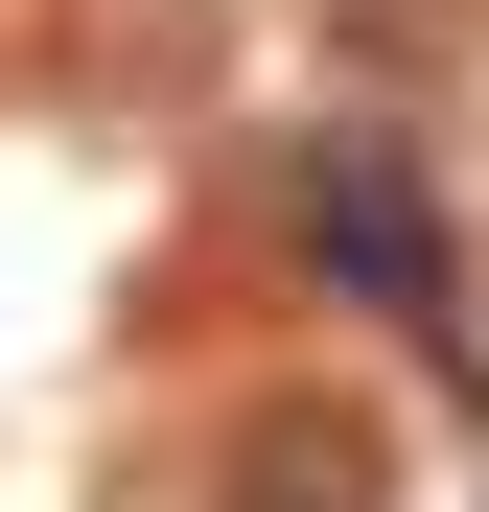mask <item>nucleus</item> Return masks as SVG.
Listing matches in <instances>:
<instances>
[{
  "label": "nucleus",
  "mask_w": 489,
  "mask_h": 512,
  "mask_svg": "<svg viewBox=\"0 0 489 512\" xmlns=\"http://www.w3.org/2000/svg\"><path fill=\"white\" fill-rule=\"evenodd\" d=\"M280 210H303V256H326V280H350L373 326H420V350H466V256H443V210H420V163H396L373 117H326Z\"/></svg>",
  "instance_id": "nucleus-1"
},
{
  "label": "nucleus",
  "mask_w": 489,
  "mask_h": 512,
  "mask_svg": "<svg viewBox=\"0 0 489 512\" xmlns=\"http://www.w3.org/2000/svg\"><path fill=\"white\" fill-rule=\"evenodd\" d=\"M210 512H396V443L326 419V396H257V419L210 443Z\"/></svg>",
  "instance_id": "nucleus-2"
},
{
  "label": "nucleus",
  "mask_w": 489,
  "mask_h": 512,
  "mask_svg": "<svg viewBox=\"0 0 489 512\" xmlns=\"http://www.w3.org/2000/svg\"><path fill=\"white\" fill-rule=\"evenodd\" d=\"M47 47H70V94H210V0H47Z\"/></svg>",
  "instance_id": "nucleus-3"
}]
</instances>
